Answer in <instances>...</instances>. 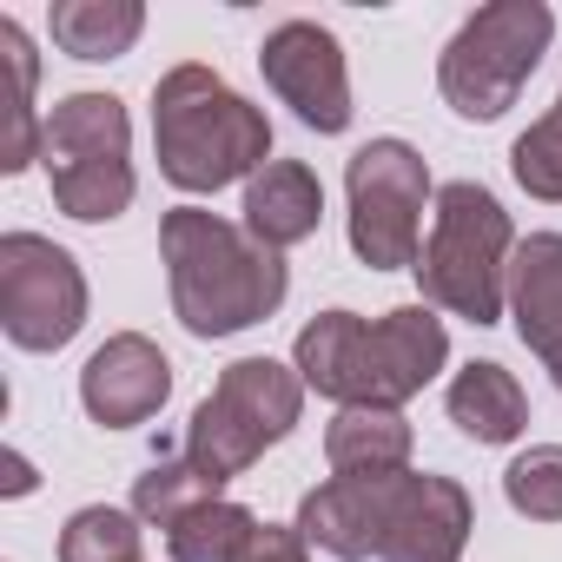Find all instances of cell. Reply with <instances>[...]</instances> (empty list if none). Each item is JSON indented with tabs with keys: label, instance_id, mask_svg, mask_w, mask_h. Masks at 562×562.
Returning <instances> with one entry per match:
<instances>
[{
	"label": "cell",
	"instance_id": "17",
	"mask_svg": "<svg viewBox=\"0 0 562 562\" xmlns=\"http://www.w3.org/2000/svg\"><path fill=\"white\" fill-rule=\"evenodd\" d=\"M325 463L338 476H404L411 470V424L404 411H338L325 430Z\"/></svg>",
	"mask_w": 562,
	"mask_h": 562
},
{
	"label": "cell",
	"instance_id": "20",
	"mask_svg": "<svg viewBox=\"0 0 562 562\" xmlns=\"http://www.w3.org/2000/svg\"><path fill=\"white\" fill-rule=\"evenodd\" d=\"M0 60H8V74H14V106H8V133H0V172H21V166L41 159V126H47V120H34V74H41V60L27 47L21 21H0Z\"/></svg>",
	"mask_w": 562,
	"mask_h": 562
},
{
	"label": "cell",
	"instance_id": "26",
	"mask_svg": "<svg viewBox=\"0 0 562 562\" xmlns=\"http://www.w3.org/2000/svg\"><path fill=\"white\" fill-rule=\"evenodd\" d=\"M27 490H34V470H27V457L14 450V457H8V496H27Z\"/></svg>",
	"mask_w": 562,
	"mask_h": 562
},
{
	"label": "cell",
	"instance_id": "22",
	"mask_svg": "<svg viewBox=\"0 0 562 562\" xmlns=\"http://www.w3.org/2000/svg\"><path fill=\"white\" fill-rule=\"evenodd\" d=\"M60 562H139V516L93 503L60 529Z\"/></svg>",
	"mask_w": 562,
	"mask_h": 562
},
{
	"label": "cell",
	"instance_id": "8",
	"mask_svg": "<svg viewBox=\"0 0 562 562\" xmlns=\"http://www.w3.org/2000/svg\"><path fill=\"white\" fill-rule=\"evenodd\" d=\"M351 192V251L371 271H417V232H424V199H430V166L404 139H371L345 166Z\"/></svg>",
	"mask_w": 562,
	"mask_h": 562
},
{
	"label": "cell",
	"instance_id": "14",
	"mask_svg": "<svg viewBox=\"0 0 562 562\" xmlns=\"http://www.w3.org/2000/svg\"><path fill=\"white\" fill-rule=\"evenodd\" d=\"M509 318L562 391V232H529L509 258Z\"/></svg>",
	"mask_w": 562,
	"mask_h": 562
},
{
	"label": "cell",
	"instance_id": "24",
	"mask_svg": "<svg viewBox=\"0 0 562 562\" xmlns=\"http://www.w3.org/2000/svg\"><path fill=\"white\" fill-rule=\"evenodd\" d=\"M509 172L529 199L562 205V113H542L516 146H509Z\"/></svg>",
	"mask_w": 562,
	"mask_h": 562
},
{
	"label": "cell",
	"instance_id": "18",
	"mask_svg": "<svg viewBox=\"0 0 562 562\" xmlns=\"http://www.w3.org/2000/svg\"><path fill=\"white\" fill-rule=\"evenodd\" d=\"M47 27H54V47L74 60H120L139 41L146 8L139 0H60Z\"/></svg>",
	"mask_w": 562,
	"mask_h": 562
},
{
	"label": "cell",
	"instance_id": "25",
	"mask_svg": "<svg viewBox=\"0 0 562 562\" xmlns=\"http://www.w3.org/2000/svg\"><path fill=\"white\" fill-rule=\"evenodd\" d=\"M238 562H312V555H305V536H299V529L258 522V529H251V542L238 549Z\"/></svg>",
	"mask_w": 562,
	"mask_h": 562
},
{
	"label": "cell",
	"instance_id": "4",
	"mask_svg": "<svg viewBox=\"0 0 562 562\" xmlns=\"http://www.w3.org/2000/svg\"><path fill=\"white\" fill-rule=\"evenodd\" d=\"M509 258H516V232H509V212L496 205V192H483L476 179L443 186L424 258H417L424 305L470 318V325H496L503 292H509Z\"/></svg>",
	"mask_w": 562,
	"mask_h": 562
},
{
	"label": "cell",
	"instance_id": "1",
	"mask_svg": "<svg viewBox=\"0 0 562 562\" xmlns=\"http://www.w3.org/2000/svg\"><path fill=\"white\" fill-rule=\"evenodd\" d=\"M159 258H166V285H172V318L192 338H232L265 325L292 292L285 251H265L245 225L172 205L159 218Z\"/></svg>",
	"mask_w": 562,
	"mask_h": 562
},
{
	"label": "cell",
	"instance_id": "19",
	"mask_svg": "<svg viewBox=\"0 0 562 562\" xmlns=\"http://www.w3.org/2000/svg\"><path fill=\"white\" fill-rule=\"evenodd\" d=\"M218 476H205L186 450L179 457H159L139 483H133V516L139 522H159V529H179L192 509H205V503H218Z\"/></svg>",
	"mask_w": 562,
	"mask_h": 562
},
{
	"label": "cell",
	"instance_id": "13",
	"mask_svg": "<svg viewBox=\"0 0 562 562\" xmlns=\"http://www.w3.org/2000/svg\"><path fill=\"white\" fill-rule=\"evenodd\" d=\"M470 522H476V509H470L463 483L404 470L378 555H384V562H457L463 542H470Z\"/></svg>",
	"mask_w": 562,
	"mask_h": 562
},
{
	"label": "cell",
	"instance_id": "5",
	"mask_svg": "<svg viewBox=\"0 0 562 562\" xmlns=\"http://www.w3.org/2000/svg\"><path fill=\"white\" fill-rule=\"evenodd\" d=\"M299 411H305V378H299V364L238 358V364L218 371L212 397L192 411V424H186V457H192L205 476L232 483V476H245L271 443L292 437Z\"/></svg>",
	"mask_w": 562,
	"mask_h": 562
},
{
	"label": "cell",
	"instance_id": "9",
	"mask_svg": "<svg viewBox=\"0 0 562 562\" xmlns=\"http://www.w3.org/2000/svg\"><path fill=\"white\" fill-rule=\"evenodd\" d=\"M87 325V278L80 258L41 232L0 238V331L21 351H60Z\"/></svg>",
	"mask_w": 562,
	"mask_h": 562
},
{
	"label": "cell",
	"instance_id": "10",
	"mask_svg": "<svg viewBox=\"0 0 562 562\" xmlns=\"http://www.w3.org/2000/svg\"><path fill=\"white\" fill-rule=\"evenodd\" d=\"M258 74L312 133H345L351 126V74H345V47H338L331 27H318V21L271 27L265 47H258Z\"/></svg>",
	"mask_w": 562,
	"mask_h": 562
},
{
	"label": "cell",
	"instance_id": "21",
	"mask_svg": "<svg viewBox=\"0 0 562 562\" xmlns=\"http://www.w3.org/2000/svg\"><path fill=\"white\" fill-rule=\"evenodd\" d=\"M251 529H258V516L245 509V503H205V509H192L179 529H166V549H172V562H238V549L251 542Z\"/></svg>",
	"mask_w": 562,
	"mask_h": 562
},
{
	"label": "cell",
	"instance_id": "6",
	"mask_svg": "<svg viewBox=\"0 0 562 562\" xmlns=\"http://www.w3.org/2000/svg\"><path fill=\"white\" fill-rule=\"evenodd\" d=\"M41 166L54 205L80 225H106L133 205V120L113 93H67L41 126Z\"/></svg>",
	"mask_w": 562,
	"mask_h": 562
},
{
	"label": "cell",
	"instance_id": "27",
	"mask_svg": "<svg viewBox=\"0 0 562 562\" xmlns=\"http://www.w3.org/2000/svg\"><path fill=\"white\" fill-rule=\"evenodd\" d=\"M555 113H562V100H555Z\"/></svg>",
	"mask_w": 562,
	"mask_h": 562
},
{
	"label": "cell",
	"instance_id": "12",
	"mask_svg": "<svg viewBox=\"0 0 562 562\" xmlns=\"http://www.w3.org/2000/svg\"><path fill=\"white\" fill-rule=\"evenodd\" d=\"M397 483L404 476H331V483H318L299 503L292 529L305 542H318L325 555H338V562H364V555L384 549V522H391Z\"/></svg>",
	"mask_w": 562,
	"mask_h": 562
},
{
	"label": "cell",
	"instance_id": "16",
	"mask_svg": "<svg viewBox=\"0 0 562 562\" xmlns=\"http://www.w3.org/2000/svg\"><path fill=\"white\" fill-rule=\"evenodd\" d=\"M450 424L470 437V443H509V437H522V424H529V397H522V384H516V371H503L496 358H483V364H463L457 378H450Z\"/></svg>",
	"mask_w": 562,
	"mask_h": 562
},
{
	"label": "cell",
	"instance_id": "15",
	"mask_svg": "<svg viewBox=\"0 0 562 562\" xmlns=\"http://www.w3.org/2000/svg\"><path fill=\"white\" fill-rule=\"evenodd\" d=\"M325 218V186L305 159H271L265 172L245 179V232L265 251H292L318 232Z\"/></svg>",
	"mask_w": 562,
	"mask_h": 562
},
{
	"label": "cell",
	"instance_id": "3",
	"mask_svg": "<svg viewBox=\"0 0 562 562\" xmlns=\"http://www.w3.org/2000/svg\"><path fill=\"white\" fill-rule=\"evenodd\" d=\"M153 146L179 192H218L271 166V120L212 67L186 60L153 87Z\"/></svg>",
	"mask_w": 562,
	"mask_h": 562
},
{
	"label": "cell",
	"instance_id": "23",
	"mask_svg": "<svg viewBox=\"0 0 562 562\" xmlns=\"http://www.w3.org/2000/svg\"><path fill=\"white\" fill-rule=\"evenodd\" d=\"M503 496L529 522H562V443H536L503 470Z\"/></svg>",
	"mask_w": 562,
	"mask_h": 562
},
{
	"label": "cell",
	"instance_id": "7",
	"mask_svg": "<svg viewBox=\"0 0 562 562\" xmlns=\"http://www.w3.org/2000/svg\"><path fill=\"white\" fill-rule=\"evenodd\" d=\"M549 41H555V14L542 0H490V8H476L437 60V87L450 113L503 120L516 93L529 87V74L542 67Z\"/></svg>",
	"mask_w": 562,
	"mask_h": 562
},
{
	"label": "cell",
	"instance_id": "2",
	"mask_svg": "<svg viewBox=\"0 0 562 562\" xmlns=\"http://www.w3.org/2000/svg\"><path fill=\"white\" fill-rule=\"evenodd\" d=\"M292 358L305 391L338 397L345 411H404L450 364V331L430 305H397L378 325L358 312H318Z\"/></svg>",
	"mask_w": 562,
	"mask_h": 562
},
{
	"label": "cell",
	"instance_id": "11",
	"mask_svg": "<svg viewBox=\"0 0 562 562\" xmlns=\"http://www.w3.org/2000/svg\"><path fill=\"white\" fill-rule=\"evenodd\" d=\"M166 397H172V358L153 338H139V331L106 338L87 358V371H80V404L106 430H133V424L159 417Z\"/></svg>",
	"mask_w": 562,
	"mask_h": 562
}]
</instances>
